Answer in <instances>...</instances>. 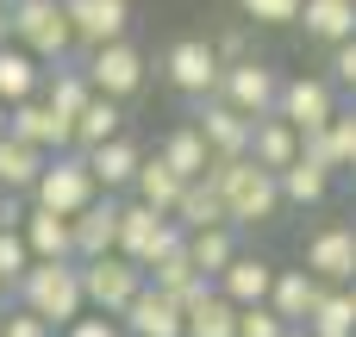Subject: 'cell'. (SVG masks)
<instances>
[{
    "label": "cell",
    "mask_w": 356,
    "mask_h": 337,
    "mask_svg": "<svg viewBox=\"0 0 356 337\" xmlns=\"http://www.w3.org/2000/svg\"><path fill=\"white\" fill-rule=\"evenodd\" d=\"M207 175H213V188H219L232 225H275V213H282V181H275V169H263L257 156H213Z\"/></svg>",
    "instance_id": "6da1fadb"
},
{
    "label": "cell",
    "mask_w": 356,
    "mask_h": 337,
    "mask_svg": "<svg viewBox=\"0 0 356 337\" xmlns=\"http://www.w3.org/2000/svg\"><path fill=\"white\" fill-rule=\"evenodd\" d=\"M13 300H19V306H31L38 319H50V325L63 331L69 319H81V313H88L81 263H75V256H63V263H31V269H25V281L13 288Z\"/></svg>",
    "instance_id": "7a4b0ae2"
},
{
    "label": "cell",
    "mask_w": 356,
    "mask_h": 337,
    "mask_svg": "<svg viewBox=\"0 0 356 337\" xmlns=\"http://www.w3.org/2000/svg\"><path fill=\"white\" fill-rule=\"evenodd\" d=\"M6 19H13V44H25L44 69H50V63L81 56V44H75V25H69L63 0H13V6H6Z\"/></svg>",
    "instance_id": "3957f363"
},
{
    "label": "cell",
    "mask_w": 356,
    "mask_h": 337,
    "mask_svg": "<svg viewBox=\"0 0 356 337\" xmlns=\"http://www.w3.org/2000/svg\"><path fill=\"white\" fill-rule=\"evenodd\" d=\"M188 244V231L175 225V213H156V206H144V200H125V213H119V256H131L144 275L169 256V250H181Z\"/></svg>",
    "instance_id": "277c9868"
},
{
    "label": "cell",
    "mask_w": 356,
    "mask_h": 337,
    "mask_svg": "<svg viewBox=\"0 0 356 337\" xmlns=\"http://www.w3.org/2000/svg\"><path fill=\"white\" fill-rule=\"evenodd\" d=\"M94 200H100V181H94V169H88L81 150H56V156L44 163L38 188H31V206H50V213H63V219H75V213L94 206Z\"/></svg>",
    "instance_id": "5b68a950"
},
{
    "label": "cell",
    "mask_w": 356,
    "mask_h": 337,
    "mask_svg": "<svg viewBox=\"0 0 356 337\" xmlns=\"http://www.w3.org/2000/svg\"><path fill=\"white\" fill-rule=\"evenodd\" d=\"M81 69H88V81H94V94H106V100H138L144 94V81H150V56L131 44V38H119V44H100V50H81Z\"/></svg>",
    "instance_id": "8992f818"
},
{
    "label": "cell",
    "mask_w": 356,
    "mask_h": 337,
    "mask_svg": "<svg viewBox=\"0 0 356 337\" xmlns=\"http://www.w3.org/2000/svg\"><path fill=\"white\" fill-rule=\"evenodd\" d=\"M156 69H163V81H169L181 100H207V94H219V75H225L213 38H175V44L163 50Z\"/></svg>",
    "instance_id": "52a82bcc"
},
{
    "label": "cell",
    "mask_w": 356,
    "mask_h": 337,
    "mask_svg": "<svg viewBox=\"0 0 356 337\" xmlns=\"http://www.w3.org/2000/svg\"><path fill=\"white\" fill-rule=\"evenodd\" d=\"M275 113H282L300 138H313V131H325V125L344 113V106H338V81H332V75H282Z\"/></svg>",
    "instance_id": "ba28073f"
},
{
    "label": "cell",
    "mask_w": 356,
    "mask_h": 337,
    "mask_svg": "<svg viewBox=\"0 0 356 337\" xmlns=\"http://www.w3.org/2000/svg\"><path fill=\"white\" fill-rule=\"evenodd\" d=\"M81 288H88V313H125L144 288H150V275L131 263V256H94V263H81Z\"/></svg>",
    "instance_id": "9c48e42d"
},
{
    "label": "cell",
    "mask_w": 356,
    "mask_h": 337,
    "mask_svg": "<svg viewBox=\"0 0 356 337\" xmlns=\"http://www.w3.org/2000/svg\"><path fill=\"white\" fill-rule=\"evenodd\" d=\"M219 100H232L244 119H263V113H275V100H282V69H275L269 56L225 63V75H219Z\"/></svg>",
    "instance_id": "30bf717a"
},
{
    "label": "cell",
    "mask_w": 356,
    "mask_h": 337,
    "mask_svg": "<svg viewBox=\"0 0 356 337\" xmlns=\"http://www.w3.org/2000/svg\"><path fill=\"white\" fill-rule=\"evenodd\" d=\"M300 269H307L319 288H350L356 281V225H344V219L319 225V231L307 238V250H300Z\"/></svg>",
    "instance_id": "8fae6325"
},
{
    "label": "cell",
    "mask_w": 356,
    "mask_h": 337,
    "mask_svg": "<svg viewBox=\"0 0 356 337\" xmlns=\"http://www.w3.org/2000/svg\"><path fill=\"white\" fill-rule=\"evenodd\" d=\"M6 131H13L19 144L44 150V156H56V150H75V125H69V113H56L44 94H31V100L6 106Z\"/></svg>",
    "instance_id": "7c38bea8"
},
{
    "label": "cell",
    "mask_w": 356,
    "mask_h": 337,
    "mask_svg": "<svg viewBox=\"0 0 356 337\" xmlns=\"http://www.w3.org/2000/svg\"><path fill=\"white\" fill-rule=\"evenodd\" d=\"M194 113V131L207 138V150L213 156H250V119L232 106V100H219V94H207V100H188Z\"/></svg>",
    "instance_id": "4fadbf2b"
},
{
    "label": "cell",
    "mask_w": 356,
    "mask_h": 337,
    "mask_svg": "<svg viewBox=\"0 0 356 337\" xmlns=\"http://www.w3.org/2000/svg\"><path fill=\"white\" fill-rule=\"evenodd\" d=\"M63 13H69L81 50H100V44L131 38V0H63Z\"/></svg>",
    "instance_id": "5bb4252c"
},
{
    "label": "cell",
    "mask_w": 356,
    "mask_h": 337,
    "mask_svg": "<svg viewBox=\"0 0 356 337\" xmlns=\"http://www.w3.org/2000/svg\"><path fill=\"white\" fill-rule=\"evenodd\" d=\"M81 156H88L100 194H131V181H138V169H144L150 150H144L131 131H119V138H106V144H94V150H81Z\"/></svg>",
    "instance_id": "9a60e30c"
},
{
    "label": "cell",
    "mask_w": 356,
    "mask_h": 337,
    "mask_svg": "<svg viewBox=\"0 0 356 337\" xmlns=\"http://www.w3.org/2000/svg\"><path fill=\"white\" fill-rule=\"evenodd\" d=\"M119 213H125V194H100L94 206L75 213V263H94V256L119 250Z\"/></svg>",
    "instance_id": "2e32d148"
},
{
    "label": "cell",
    "mask_w": 356,
    "mask_h": 337,
    "mask_svg": "<svg viewBox=\"0 0 356 337\" xmlns=\"http://www.w3.org/2000/svg\"><path fill=\"white\" fill-rule=\"evenodd\" d=\"M119 325H125V337H188V306L169 300L163 288H144V294L119 313Z\"/></svg>",
    "instance_id": "e0dca14e"
},
{
    "label": "cell",
    "mask_w": 356,
    "mask_h": 337,
    "mask_svg": "<svg viewBox=\"0 0 356 337\" xmlns=\"http://www.w3.org/2000/svg\"><path fill=\"white\" fill-rule=\"evenodd\" d=\"M275 269H282V263H269V256H250V250H238V263H232V269H225V275H219L213 288H219V294H225V300H232L238 313H244V306H269Z\"/></svg>",
    "instance_id": "ac0fdd59"
},
{
    "label": "cell",
    "mask_w": 356,
    "mask_h": 337,
    "mask_svg": "<svg viewBox=\"0 0 356 337\" xmlns=\"http://www.w3.org/2000/svg\"><path fill=\"white\" fill-rule=\"evenodd\" d=\"M19 238H25V250H31V263H63V256H75V219H63V213H50V206H31L25 225H19Z\"/></svg>",
    "instance_id": "d6986e66"
},
{
    "label": "cell",
    "mask_w": 356,
    "mask_h": 337,
    "mask_svg": "<svg viewBox=\"0 0 356 337\" xmlns=\"http://www.w3.org/2000/svg\"><path fill=\"white\" fill-rule=\"evenodd\" d=\"M300 144H307V138H300V131H294L282 113L250 119V156H257L263 169H275V175H282L288 163H300Z\"/></svg>",
    "instance_id": "ffe728a7"
},
{
    "label": "cell",
    "mask_w": 356,
    "mask_h": 337,
    "mask_svg": "<svg viewBox=\"0 0 356 337\" xmlns=\"http://www.w3.org/2000/svg\"><path fill=\"white\" fill-rule=\"evenodd\" d=\"M156 156L181 175V181H200L207 169H213V150H207V138L194 131V119H181V125H169L163 138H156Z\"/></svg>",
    "instance_id": "44dd1931"
},
{
    "label": "cell",
    "mask_w": 356,
    "mask_h": 337,
    "mask_svg": "<svg viewBox=\"0 0 356 337\" xmlns=\"http://www.w3.org/2000/svg\"><path fill=\"white\" fill-rule=\"evenodd\" d=\"M300 31H307V44H325V50L350 44L356 38V0H307Z\"/></svg>",
    "instance_id": "7402d4cb"
},
{
    "label": "cell",
    "mask_w": 356,
    "mask_h": 337,
    "mask_svg": "<svg viewBox=\"0 0 356 337\" xmlns=\"http://www.w3.org/2000/svg\"><path fill=\"white\" fill-rule=\"evenodd\" d=\"M31 94H44V63L25 50V44H0V106H19V100H31Z\"/></svg>",
    "instance_id": "603a6c76"
},
{
    "label": "cell",
    "mask_w": 356,
    "mask_h": 337,
    "mask_svg": "<svg viewBox=\"0 0 356 337\" xmlns=\"http://www.w3.org/2000/svg\"><path fill=\"white\" fill-rule=\"evenodd\" d=\"M319 294H325V288H319V281H313L307 269H275V288H269V306H275V313H282V319H288V325L300 331V325L313 319Z\"/></svg>",
    "instance_id": "cb8c5ba5"
},
{
    "label": "cell",
    "mask_w": 356,
    "mask_h": 337,
    "mask_svg": "<svg viewBox=\"0 0 356 337\" xmlns=\"http://www.w3.org/2000/svg\"><path fill=\"white\" fill-rule=\"evenodd\" d=\"M44 100H50L56 113H69V125H75V113L94 100V81H88V69H81V56H69V63H50V69H44Z\"/></svg>",
    "instance_id": "d4e9b609"
},
{
    "label": "cell",
    "mask_w": 356,
    "mask_h": 337,
    "mask_svg": "<svg viewBox=\"0 0 356 337\" xmlns=\"http://www.w3.org/2000/svg\"><path fill=\"white\" fill-rule=\"evenodd\" d=\"M238 225H207V231H188V256H194V269L207 275V281H219L232 263H238Z\"/></svg>",
    "instance_id": "484cf974"
},
{
    "label": "cell",
    "mask_w": 356,
    "mask_h": 337,
    "mask_svg": "<svg viewBox=\"0 0 356 337\" xmlns=\"http://www.w3.org/2000/svg\"><path fill=\"white\" fill-rule=\"evenodd\" d=\"M150 288H163L169 300H181V306H194V300H200V294H207L213 281H207V275L194 269V256H188V244H181V250H169V256H163V263L150 269Z\"/></svg>",
    "instance_id": "4316f807"
},
{
    "label": "cell",
    "mask_w": 356,
    "mask_h": 337,
    "mask_svg": "<svg viewBox=\"0 0 356 337\" xmlns=\"http://www.w3.org/2000/svg\"><path fill=\"white\" fill-rule=\"evenodd\" d=\"M181 188H188V181H181V175H175V169H169V163H163V156L150 150L125 200H144V206H156V213H175V200H181Z\"/></svg>",
    "instance_id": "83f0119b"
},
{
    "label": "cell",
    "mask_w": 356,
    "mask_h": 337,
    "mask_svg": "<svg viewBox=\"0 0 356 337\" xmlns=\"http://www.w3.org/2000/svg\"><path fill=\"white\" fill-rule=\"evenodd\" d=\"M275 181H282V206H325V194H332V181H338V175H332V169H319L313 156H300V163H288Z\"/></svg>",
    "instance_id": "f1b7e54d"
},
{
    "label": "cell",
    "mask_w": 356,
    "mask_h": 337,
    "mask_svg": "<svg viewBox=\"0 0 356 337\" xmlns=\"http://www.w3.org/2000/svg\"><path fill=\"white\" fill-rule=\"evenodd\" d=\"M175 225H181V231L232 225V219H225V200H219V188H213V175H200V181L181 188V200H175Z\"/></svg>",
    "instance_id": "f546056e"
},
{
    "label": "cell",
    "mask_w": 356,
    "mask_h": 337,
    "mask_svg": "<svg viewBox=\"0 0 356 337\" xmlns=\"http://www.w3.org/2000/svg\"><path fill=\"white\" fill-rule=\"evenodd\" d=\"M44 150H31V144H19L13 131L0 138V194H31L38 188V175H44Z\"/></svg>",
    "instance_id": "4dcf8cb0"
},
{
    "label": "cell",
    "mask_w": 356,
    "mask_h": 337,
    "mask_svg": "<svg viewBox=\"0 0 356 337\" xmlns=\"http://www.w3.org/2000/svg\"><path fill=\"white\" fill-rule=\"evenodd\" d=\"M119 131H125V106L106 100V94H94V100L75 113V150H94V144H106V138H119Z\"/></svg>",
    "instance_id": "1f68e13d"
},
{
    "label": "cell",
    "mask_w": 356,
    "mask_h": 337,
    "mask_svg": "<svg viewBox=\"0 0 356 337\" xmlns=\"http://www.w3.org/2000/svg\"><path fill=\"white\" fill-rule=\"evenodd\" d=\"M188 337H238V306H232L219 288H207V294L188 306Z\"/></svg>",
    "instance_id": "d6a6232c"
},
{
    "label": "cell",
    "mask_w": 356,
    "mask_h": 337,
    "mask_svg": "<svg viewBox=\"0 0 356 337\" xmlns=\"http://www.w3.org/2000/svg\"><path fill=\"white\" fill-rule=\"evenodd\" d=\"M307 337H356V306L344 288H325L319 294V306H313V319L300 325Z\"/></svg>",
    "instance_id": "836d02e7"
},
{
    "label": "cell",
    "mask_w": 356,
    "mask_h": 337,
    "mask_svg": "<svg viewBox=\"0 0 356 337\" xmlns=\"http://www.w3.org/2000/svg\"><path fill=\"white\" fill-rule=\"evenodd\" d=\"M238 13H244L250 25H300L307 0H238Z\"/></svg>",
    "instance_id": "e575fe53"
},
{
    "label": "cell",
    "mask_w": 356,
    "mask_h": 337,
    "mask_svg": "<svg viewBox=\"0 0 356 337\" xmlns=\"http://www.w3.org/2000/svg\"><path fill=\"white\" fill-rule=\"evenodd\" d=\"M325 138H332V156H338V175H356V106H344L332 125H325Z\"/></svg>",
    "instance_id": "d590c367"
},
{
    "label": "cell",
    "mask_w": 356,
    "mask_h": 337,
    "mask_svg": "<svg viewBox=\"0 0 356 337\" xmlns=\"http://www.w3.org/2000/svg\"><path fill=\"white\" fill-rule=\"evenodd\" d=\"M25 269H31V250H25V238H19V231H0V288L13 294V288L25 281Z\"/></svg>",
    "instance_id": "8d00e7d4"
},
{
    "label": "cell",
    "mask_w": 356,
    "mask_h": 337,
    "mask_svg": "<svg viewBox=\"0 0 356 337\" xmlns=\"http://www.w3.org/2000/svg\"><path fill=\"white\" fill-rule=\"evenodd\" d=\"M0 337H56V325H50V319H38L31 306L6 300V306H0Z\"/></svg>",
    "instance_id": "74e56055"
},
{
    "label": "cell",
    "mask_w": 356,
    "mask_h": 337,
    "mask_svg": "<svg viewBox=\"0 0 356 337\" xmlns=\"http://www.w3.org/2000/svg\"><path fill=\"white\" fill-rule=\"evenodd\" d=\"M294 325L275 313V306H244L238 313V337H288Z\"/></svg>",
    "instance_id": "f35d334b"
},
{
    "label": "cell",
    "mask_w": 356,
    "mask_h": 337,
    "mask_svg": "<svg viewBox=\"0 0 356 337\" xmlns=\"http://www.w3.org/2000/svg\"><path fill=\"white\" fill-rule=\"evenodd\" d=\"M213 50H219V63H244V56H257V38H250V19L225 25V31L213 38Z\"/></svg>",
    "instance_id": "ab89813d"
},
{
    "label": "cell",
    "mask_w": 356,
    "mask_h": 337,
    "mask_svg": "<svg viewBox=\"0 0 356 337\" xmlns=\"http://www.w3.org/2000/svg\"><path fill=\"white\" fill-rule=\"evenodd\" d=\"M56 337H125V325L113 313H81V319H69Z\"/></svg>",
    "instance_id": "60d3db41"
},
{
    "label": "cell",
    "mask_w": 356,
    "mask_h": 337,
    "mask_svg": "<svg viewBox=\"0 0 356 337\" xmlns=\"http://www.w3.org/2000/svg\"><path fill=\"white\" fill-rule=\"evenodd\" d=\"M325 56H332V81L356 94V38H350V44H338V50H325Z\"/></svg>",
    "instance_id": "b9f144b4"
},
{
    "label": "cell",
    "mask_w": 356,
    "mask_h": 337,
    "mask_svg": "<svg viewBox=\"0 0 356 337\" xmlns=\"http://www.w3.org/2000/svg\"><path fill=\"white\" fill-rule=\"evenodd\" d=\"M31 213V194H0V231H19Z\"/></svg>",
    "instance_id": "7bdbcfd3"
},
{
    "label": "cell",
    "mask_w": 356,
    "mask_h": 337,
    "mask_svg": "<svg viewBox=\"0 0 356 337\" xmlns=\"http://www.w3.org/2000/svg\"><path fill=\"white\" fill-rule=\"evenodd\" d=\"M13 38V19H6V0H0V44Z\"/></svg>",
    "instance_id": "ee69618b"
},
{
    "label": "cell",
    "mask_w": 356,
    "mask_h": 337,
    "mask_svg": "<svg viewBox=\"0 0 356 337\" xmlns=\"http://www.w3.org/2000/svg\"><path fill=\"white\" fill-rule=\"evenodd\" d=\"M0 138H6V106H0Z\"/></svg>",
    "instance_id": "f6af8a7d"
},
{
    "label": "cell",
    "mask_w": 356,
    "mask_h": 337,
    "mask_svg": "<svg viewBox=\"0 0 356 337\" xmlns=\"http://www.w3.org/2000/svg\"><path fill=\"white\" fill-rule=\"evenodd\" d=\"M344 294H350V306H356V281H350V288H344Z\"/></svg>",
    "instance_id": "bcb514c9"
},
{
    "label": "cell",
    "mask_w": 356,
    "mask_h": 337,
    "mask_svg": "<svg viewBox=\"0 0 356 337\" xmlns=\"http://www.w3.org/2000/svg\"><path fill=\"white\" fill-rule=\"evenodd\" d=\"M6 300H13V294H6V288H0V306H6Z\"/></svg>",
    "instance_id": "7dc6e473"
},
{
    "label": "cell",
    "mask_w": 356,
    "mask_h": 337,
    "mask_svg": "<svg viewBox=\"0 0 356 337\" xmlns=\"http://www.w3.org/2000/svg\"><path fill=\"white\" fill-rule=\"evenodd\" d=\"M288 337H307V331H288Z\"/></svg>",
    "instance_id": "c3c4849f"
},
{
    "label": "cell",
    "mask_w": 356,
    "mask_h": 337,
    "mask_svg": "<svg viewBox=\"0 0 356 337\" xmlns=\"http://www.w3.org/2000/svg\"><path fill=\"white\" fill-rule=\"evenodd\" d=\"M350 194H356V175H350Z\"/></svg>",
    "instance_id": "681fc988"
},
{
    "label": "cell",
    "mask_w": 356,
    "mask_h": 337,
    "mask_svg": "<svg viewBox=\"0 0 356 337\" xmlns=\"http://www.w3.org/2000/svg\"><path fill=\"white\" fill-rule=\"evenodd\" d=\"M6 6H13V0H6Z\"/></svg>",
    "instance_id": "f907efd6"
}]
</instances>
